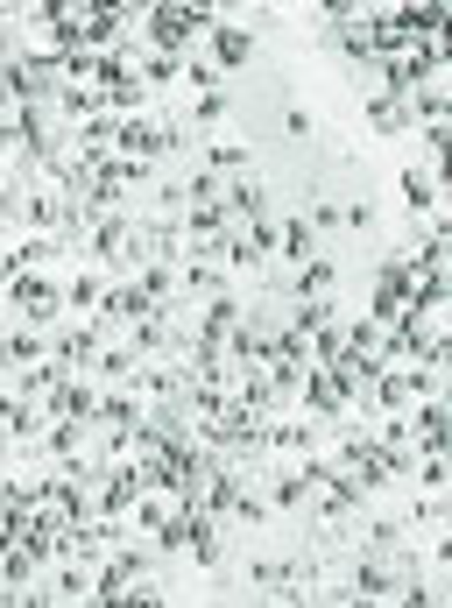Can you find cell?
Segmentation results:
<instances>
[{
  "mask_svg": "<svg viewBox=\"0 0 452 608\" xmlns=\"http://www.w3.org/2000/svg\"><path fill=\"white\" fill-rule=\"evenodd\" d=\"M212 57H219V64H248V36H241V29H234V36L219 29V43H212Z\"/></svg>",
  "mask_w": 452,
  "mask_h": 608,
  "instance_id": "obj_1",
  "label": "cell"
}]
</instances>
